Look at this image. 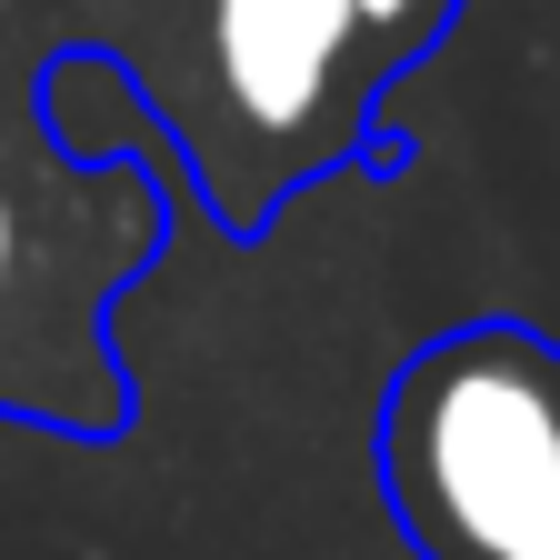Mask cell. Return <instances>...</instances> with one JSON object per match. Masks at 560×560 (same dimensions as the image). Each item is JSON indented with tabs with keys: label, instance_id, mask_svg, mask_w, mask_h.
I'll use <instances>...</instances> for the list:
<instances>
[{
	"label": "cell",
	"instance_id": "6da1fadb",
	"mask_svg": "<svg viewBox=\"0 0 560 560\" xmlns=\"http://www.w3.org/2000/svg\"><path fill=\"white\" fill-rule=\"evenodd\" d=\"M171 250L151 140L81 161L40 110V81H0V420L60 441L130 431V361L110 311Z\"/></svg>",
	"mask_w": 560,
	"mask_h": 560
},
{
	"label": "cell",
	"instance_id": "7a4b0ae2",
	"mask_svg": "<svg viewBox=\"0 0 560 560\" xmlns=\"http://www.w3.org/2000/svg\"><path fill=\"white\" fill-rule=\"evenodd\" d=\"M381 511L420 560H560V340L451 320L381 381Z\"/></svg>",
	"mask_w": 560,
	"mask_h": 560
},
{
	"label": "cell",
	"instance_id": "3957f363",
	"mask_svg": "<svg viewBox=\"0 0 560 560\" xmlns=\"http://www.w3.org/2000/svg\"><path fill=\"white\" fill-rule=\"evenodd\" d=\"M381 81L361 0H200V110H180V161L210 221L260 241L291 190L381 161Z\"/></svg>",
	"mask_w": 560,
	"mask_h": 560
},
{
	"label": "cell",
	"instance_id": "277c9868",
	"mask_svg": "<svg viewBox=\"0 0 560 560\" xmlns=\"http://www.w3.org/2000/svg\"><path fill=\"white\" fill-rule=\"evenodd\" d=\"M361 31H371V60L400 81V70L451 31V0H361Z\"/></svg>",
	"mask_w": 560,
	"mask_h": 560
}]
</instances>
